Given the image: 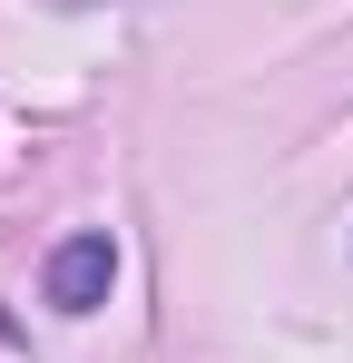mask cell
Segmentation results:
<instances>
[{
    "label": "cell",
    "instance_id": "cell-1",
    "mask_svg": "<svg viewBox=\"0 0 353 363\" xmlns=\"http://www.w3.org/2000/svg\"><path fill=\"white\" fill-rule=\"evenodd\" d=\"M40 285H50L59 314H99V304H108V285H118V245L99 236V226H89V236H69V245L50 255V275H40Z\"/></svg>",
    "mask_w": 353,
    "mask_h": 363
}]
</instances>
